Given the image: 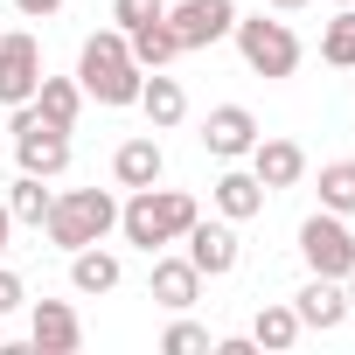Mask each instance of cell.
Here are the masks:
<instances>
[{"label":"cell","instance_id":"obj_1","mask_svg":"<svg viewBox=\"0 0 355 355\" xmlns=\"http://www.w3.org/2000/svg\"><path fill=\"white\" fill-rule=\"evenodd\" d=\"M77 84H84V98H98V105H139L146 70L132 63L125 28H98V35L84 42V56H77Z\"/></svg>","mask_w":355,"mask_h":355},{"label":"cell","instance_id":"obj_2","mask_svg":"<svg viewBox=\"0 0 355 355\" xmlns=\"http://www.w3.org/2000/svg\"><path fill=\"white\" fill-rule=\"evenodd\" d=\"M196 216H202V209H196V196H182V189H132V202L119 209V230H125V244H139V251L153 258L160 244H182Z\"/></svg>","mask_w":355,"mask_h":355},{"label":"cell","instance_id":"obj_3","mask_svg":"<svg viewBox=\"0 0 355 355\" xmlns=\"http://www.w3.org/2000/svg\"><path fill=\"white\" fill-rule=\"evenodd\" d=\"M42 230H49V244H63V251H84V244H105V237L119 230V202H112L105 189H63V196L49 202Z\"/></svg>","mask_w":355,"mask_h":355},{"label":"cell","instance_id":"obj_4","mask_svg":"<svg viewBox=\"0 0 355 355\" xmlns=\"http://www.w3.org/2000/svg\"><path fill=\"white\" fill-rule=\"evenodd\" d=\"M237 49H244V63L258 70V77H293L300 70V35L286 28V21H265V15H237Z\"/></svg>","mask_w":355,"mask_h":355},{"label":"cell","instance_id":"obj_5","mask_svg":"<svg viewBox=\"0 0 355 355\" xmlns=\"http://www.w3.org/2000/svg\"><path fill=\"white\" fill-rule=\"evenodd\" d=\"M15 153H21V174H42V182H56V174L70 167V132L49 125L35 105H15Z\"/></svg>","mask_w":355,"mask_h":355},{"label":"cell","instance_id":"obj_6","mask_svg":"<svg viewBox=\"0 0 355 355\" xmlns=\"http://www.w3.org/2000/svg\"><path fill=\"white\" fill-rule=\"evenodd\" d=\"M300 258H306L313 279H348V272H355V237H348V223H341L334 209L306 216V223H300Z\"/></svg>","mask_w":355,"mask_h":355},{"label":"cell","instance_id":"obj_7","mask_svg":"<svg viewBox=\"0 0 355 355\" xmlns=\"http://www.w3.org/2000/svg\"><path fill=\"white\" fill-rule=\"evenodd\" d=\"M167 28H174L182 49H209V42H223L237 28V0H182V8L167 15Z\"/></svg>","mask_w":355,"mask_h":355},{"label":"cell","instance_id":"obj_8","mask_svg":"<svg viewBox=\"0 0 355 355\" xmlns=\"http://www.w3.org/2000/svg\"><path fill=\"white\" fill-rule=\"evenodd\" d=\"M42 84V42L35 35H0V105H28Z\"/></svg>","mask_w":355,"mask_h":355},{"label":"cell","instance_id":"obj_9","mask_svg":"<svg viewBox=\"0 0 355 355\" xmlns=\"http://www.w3.org/2000/svg\"><path fill=\"white\" fill-rule=\"evenodd\" d=\"M202 146H209L216 160H244V153L258 146V119H251L244 105H216V112L202 119Z\"/></svg>","mask_w":355,"mask_h":355},{"label":"cell","instance_id":"obj_10","mask_svg":"<svg viewBox=\"0 0 355 355\" xmlns=\"http://www.w3.org/2000/svg\"><path fill=\"white\" fill-rule=\"evenodd\" d=\"M237 258H244V251H237V230H230V223H202V216L189 223V265H196L202 279L237 272Z\"/></svg>","mask_w":355,"mask_h":355},{"label":"cell","instance_id":"obj_11","mask_svg":"<svg viewBox=\"0 0 355 355\" xmlns=\"http://www.w3.org/2000/svg\"><path fill=\"white\" fill-rule=\"evenodd\" d=\"M160 174H167V153H160L153 132H139V139H125V146L112 153V182H119V189H153Z\"/></svg>","mask_w":355,"mask_h":355},{"label":"cell","instance_id":"obj_12","mask_svg":"<svg viewBox=\"0 0 355 355\" xmlns=\"http://www.w3.org/2000/svg\"><path fill=\"white\" fill-rule=\"evenodd\" d=\"M293 313H300V327H341L348 320V293H341V279H306L300 286V300H293Z\"/></svg>","mask_w":355,"mask_h":355},{"label":"cell","instance_id":"obj_13","mask_svg":"<svg viewBox=\"0 0 355 355\" xmlns=\"http://www.w3.org/2000/svg\"><path fill=\"white\" fill-rule=\"evenodd\" d=\"M28 341H35L42 355H70V348L84 341V327H77V313H70L63 300H35V320H28Z\"/></svg>","mask_w":355,"mask_h":355},{"label":"cell","instance_id":"obj_14","mask_svg":"<svg viewBox=\"0 0 355 355\" xmlns=\"http://www.w3.org/2000/svg\"><path fill=\"white\" fill-rule=\"evenodd\" d=\"M146 293H153L160 306H174V313H189V306H196V293H202V272H196L189 258H153Z\"/></svg>","mask_w":355,"mask_h":355},{"label":"cell","instance_id":"obj_15","mask_svg":"<svg viewBox=\"0 0 355 355\" xmlns=\"http://www.w3.org/2000/svg\"><path fill=\"white\" fill-rule=\"evenodd\" d=\"M251 174L265 182V196H272V189H293L300 174H306V153H300L293 139H258V146H251Z\"/></svg>","mask_w":355,"mask_h":355},{"label":"cell","instance_id":"obj_16","mask_svg":"<svg viewBox=\"0 0 355 355\" xmlns=\"http://www.w3.org/2000/svg\"><path fill=\"white\" fill-rule=\"evenodd\" d=\"M139 112L153 119V132H167V125H182V112H189V98H182V84H174V77H160V70H146V84H139Z\"/></svg>","mask_w":355,"mask_h":355},{"label":"cell","instance_id":"obj_17","mask_svg":"<svg viewBox=\"0 0 355 355\" xmlns=\"http://www.w3.org/2000/svg\"><path fill=\"white\" fill-rule=\"evenodd\" d=\"M125 49H132V63H139V70H167L174 56H182V42H174L167 15H160V21H146V28H125Z\"/></svg>","mask_w":355,"mask_h":355},{"label":"cell","instance_id":"obj_18","mask_svg":"<svg viewBox=\"0 0 355 355\" xmlns=\"http://www.w3.org/2000/svg\"><path fill=\"white\" fill-rule=\"evenodd\" d=\"M28 105H35L49 125H63V132H70V125H77V112H84V84H70V77H42Z\"/></svg>","mask_w":355,"mask_h":355},{"label":"cell","instance_id":"obj_19","mask_svg":"<svg viewBox=\"0 0 355 355\" xmlns=\"http://www.w3.org/2000/svg\"><path fill=\"white\" fill-rule=\"evenodd\" d=\"M216 209L230 223H251L265 209V182H258V174H223V182H216Z\"/></svg>","mask_w":355,"mask_h":355},{"label":"cell","instance_id":"obj_20","mask_svg":"<svg viewBox=\"0 0 355 355\" xmlns=\"http://www.w3.org/2000/svg\"><path fill=\"white\" fill-rule=\"evenodd\" d=\"M70 286H77V293H112V286H119V258L98 251V244L70 251Z\"/></svg>","mask_w":355,"mask_h":355},{"label":"cell","instance_id":"obj_21","mask_svg":"<svg viewBox=\"0 0 355 355\" xmlns=\"http://www.w3.org/2000/svg\"><path fill=\"white\" fill-rule=\"evenodd\" d=\"M306 327H300V313L293 306H258V320H251V341L258 348H293Z\"/></svg>","mask_w":355,"mask_h":355},{"label":"cell","instance_id":"obj_22","mask_svg":"<svg viewBox=\"0 0 355 355\" xmlns=\"http://www.w3.org/2000/svg\"><path fill=\"white\" fill-rule=\"evenodd\" d=\"M320 209L355 216V160H327L320 167Z\"/></svg>","mask_w":355,"mask_h":355},{"label":"cell","instance_id":"obj_23","mask_svg":"<svg viewBox=\"0 0 355 355\" xmlns=\"http://www.w3.org/2000/svg\"><path fill=\"white\" fill-rule=\"evenodd\" d=\"M49 202H56V196L42 189V174H21V182L8 189V216H15V223H35V230H42V216H49Z\"/></svg>","mask_w":355,"mask_h":355},{"label":"cell","instance_id":"obj_24","mask_svg":"<svg viewBox=\"0 0 355 355\" xmlns=\"http://www.w3.org/2000/svg\"><path fill=\"white\" fill-rule=\"evenodd\" d=\"M320 56H327L334 70H355V8H341V15L327 21V35H320Z\"/></svg>","mask_w":355,"mask_h":355},{"label":"cell","instance_id":"obj_25","mask_svg":"<svg viewBox=\"0 0 355 355\" xmlns=\"http://www.w3.org/2000/svg\"><path fill=\"white\" fill-rule=\"evenodd\" d=\"M160 348H167V355H202V348H209V327H196V320H174V327L160 334Z\"/></svg>","mask_w":355,"mask_h":355},{"label":"cell","instance_id":"obj_26","mask_svg":"<svg viewBox=\"0 0 355 355\" xmlns=\"http://www.w3.org/2000/svg\"><path fill=\"white\" fill-rule=\"evenodd\" d=\"M167 8H160V0H112V21L119 28H146V21H160Z\"/></svg>","mask_w":355,"mask_h":355},{"label":"cell","instance_id":"obj_27","mask_svg":"<svg viewBox=\"0 0 355 355\" xmlns=\"http://www.w3.org/2000/svg\"><path fill=\"white\" fill-rule=\"evenodd\" d=\"M21 300H28V293H21V279H15V272H8V265H0V313H15V306H21Z\"/></svg>","mask_w":355,"mask_h":355},{"label":"cell","instance_id":"obj_28","mask_svg":"<svg viewBox=\"0 0 355 355\" xmlns=\"http://www.w3.org/2000/svg\"><path fill=\"white\" fill-rule=\"evenodd\" d=\"M15 8H21L28 21H42V15H56V8H63V0H15Z\"/></svg>","mask_w":355,"mask_h":355},{"label":"cell","instance_id":"obj_29","mask_svg":"<svg viewBox=\"0 0 355 355\" xmlns=\"http://www.w3.org/2000/svg\"><path fill=\"white\" fill-rule=\"evenodd\" d=\"M8 237H15V216H8V202H0V258H8Z\"/></svg>","mask_w":355,"mask_h":355},{"label":"cell","instance_id":"obj_30","mask_svg":"<svg viewBox=\"0 0 355 355\" xmlns=\"http://www.w3.org/2000/svg\"><path fill=\"white\" fill-rule=\"evenodd\" d=\"M272 8H279V15H293V8H306V0H272Z\"/></svg>","mask_w":355,"mask_h":355},{"label":"cell","instance_id":"obj_31","mask_svg":"<svg viewBox=\"0 0 355 355\" xmlns=\"http://www.w3.org/2000/svg\"><path fill=\"white\" fill-rule=\"evenodd\" d=\"M348 306H355V272H348Z\"/></svg>","mask_w":355,"mask_h":355},{"label":"cell","instance_id":"obj_32","mask_svg":"<svg viewBox=\"0 0 355 355\" xmlns=\"http://www.w3.org/2000/svg\"><path fill=\"white\" fill-rule=\"evenodd\" d=\"M334 8H355V0H334Z\"/></svg>","mask_w":355,"mask_h":355},{"label":"cell","instance_id":"obj_33","mask_svg":"<svg viewBox=\"0 0 355 355\" xmlns=\"http://www.w3.org/2000/svg\"><path fill=\"white\" fill-rule=\"evenodd\" d=\"M0 35H8V28H0Z\"/></svg>","mask_w":355,"mask_h":355}]
</instances>
